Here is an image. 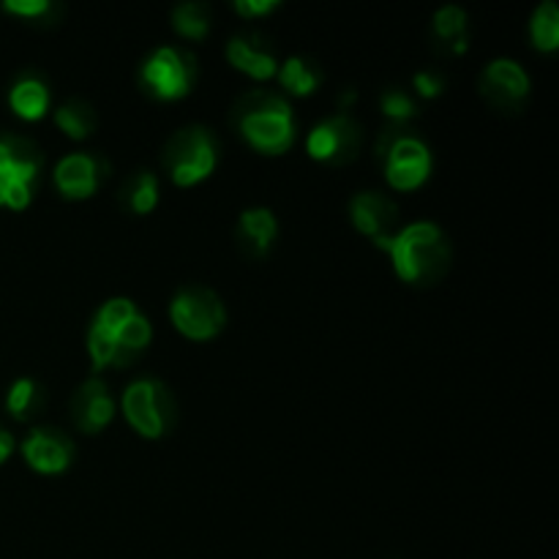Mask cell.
<instances>
[{
    "label": "cell",
    "mask_w": 559,
    "mask_h": 559,
    "mask_svg": "<svg viewBox=\"0 0 559 559\" xmlns=\"http://www.w3.org/2000/svg\"><path fill=\"white\" fill-rule=\"evenodd\" d=\"M197 82V60L189 49L158 47L142 63L140 85L147 96L158 102H175L191 93Z\"/></svg>",
    "instance_id": "7"
},
{
    "label": "cell",
    "mask_w": 559,
    "mask_h": 559,
    "mask_svg": "<svg viewBox=\"0 0 559 559\" xmlns=\"http://www.w3.org/2000/svg\"><path fill=\"white\" fill-rule=\"evenodd\" d=\"M120 202H123L131 213H136V216L151 213L158 202L156 175L147 173V169L131 175V178L123 183V189H120Z\"/></svg>",
    "instance_id": "21"
},
{
    "label": "cell",
    "mask_w": 559,
    "mask_h": 559,
    "mask_svg": "<svg viewBox=\"0 0 559 559\" xmlns=\"http://www.w3.org/2000/svg\"><path fill=\"white\" fill-rule=\"evenodd\" d=\"M22 456L36 473L58 475L74 459V442L66 431L52 429V426H38L22 442Z\"/></svg>",
    "instance_id": "12"
},
{
    "label": "cell",
    "mask_w": 559,
    "mask_h": 559,
    "mask_svg": "<svg viewBox=\"0 0 559 559\" xmlns=\"http://www.w3.org/2000/svg\"><path fill=\"white\" fill-rule=\"evenodd\" d=\"M5 409L16 420H31L47 409V393H44V388L36 380H27V377L25 380H16L9 388V396H5Z\"/></svg>",
    "instance_id": "20"
},
{
    "label": "cell",
    "mask_w": 559,
    "mask_h": 559,
    "mask_svg": "<svg viewBox=\"0 0 559 559\" xmlns=\"http://www.w3.org/2000/svg\"><path fill=\"white\" fill-rule=\"evenodd\" d=\"M229 120L254 151L265 156L287 153L295 142V115L284 96L273 91H249L235 102Z\"/></svg>",
    "instance_id": "1"
},
{
    "label": "cell",
    "mask_w": 559,
    "mask_h": 559,
    "mask_svg": "<svg viewBox=\"0 0 559 559\" xmlns=\"http://www.w3.org/2000/svg\"><path fill=\"white\" fill-rule=\"evenodd\" d=\"M278 82L295 96H309L320 87L322 69L309 58H289L287 63L278 66Z\"/></svg>",
    "instance_id": "22"
},
{
    "label": "cell",
    "mask_w": 559,
    "mask_h": 559,
    "mask_svg": "<svg viewBox=\"0 0 559 559\" xmlns=\"http://www.w3.org/2000/svg\"><path fill=\"white\" fill-rule=\"evenodd\" d=\"M278 235L276 216L267 207H251L238 218L235 227V246L246 260H265Z\"/></svg>",
    "instance_id": "16"
},
{
    "label": "cell",
    "mask_w": 559,
    "mask_h": 559,
    "mask_svg": "<svg viewBox=\"0 0 559 559\" xmlns=\"http://www.w3.org/2000/svg\"><path fill=\"white\" fill-rule=\"evenodd\" d=\"M533 44L544 52H555L559 47V9L555 0H546L535 9L533 22H530Z\"/></svg>",
    "instance_id": "24"
},
{
    "label": "cell",
    "mask_w": 559,
    "mask_h": 559,
    "mask_svg": "<svg viewBox=\"0 0 559 559\" xmlns=\"http://www.w3.org/2000/svg\"><path fill=\"white\" fill-rule=\"evenodd\" d=\"M9 104L22 120L44 118V112L49 109V87L33 74L20 76L9 93Z\"/></svg>",
    "instance_id": "18"
},
{
    "label": "cell",
    "mask_w": 559,
    "mask_h": 559,
    "mask_svg": "<svg viewBox=\"0 0 559 559\" xmlns=\"http://www.w3.org/2000/svg\"><path fill=\"white\" fill-rule=\"evenodd\" d=\"M374 156L385 169L388 183L399 191H413L431 175V153L409 123H391L380 131Z\"/></svg>",
    "instance_id": "3"
},
{
    "label": "cell",
    "mask_w": 559,
    "mask_h": 559,
    "mask_svg": "<svg viewBox=\"0 0 559 559\" xmlns=\"http://www.w3.org/2000/svg\"><path fill=\"white\" fill-rule=\"evenodd\" d=\"M360 145H364V129L349 112H338L333 118L322 120L306 140L309 156L317 158V162L333 164V167H344V164L355 162Z\"/></svg>",
    "instance_id": "9"
},
{
    "label": "cell",
    "mask_w": 559,
    "mask_h": 559,
    "mask_svg": "<svg viewBox=\"0 0 559 559\" xmlns=\"http://www.w3.org/2000/svg\"><path fill=\"white\" fill-rule=\"evenodd\" d=\"M44 156L27 136H0V205L22 211L31 205Z\"/></svg>",
    "instance_id": "4"
},
{
    "label": "cell",
    "mask_w": 559,
    "mask_h": 559,
    "mask_svg": "<svg viewBox=\"0 0 559 559\" xmlns=\"http://www.w3.org/2000/svg\"><path fill=\"white\" fill-rule=\"evenodd\" d=\"M11 451H14V437L0 426V464L11 456Z\"/></svg>",
    "instance_id": "31"
},
{
    "label": "cell",
    "mask_w": 559,
    "mask_h": 559,
    "mask_svg": "<svg viewBox=\"0 0 559 559\" xmlns=\"http://www.w3.org/2000/svg\"><path fill=\"white\" fill-rule=\"evenodd\" d=\"M107 173L109 164L102 156L71 153L55 169V186H58L66 200H87V197L96 194Z\"/></svg>",
    "instance_id": "13"
},
{
    "label": "cell",
    "mask_w": 559,
    "mask_h": 559,
    "mask_svg": "<svg viewBox=\"0 0 559 559\" xmlns=\"http://www.w3.org/2000/svg\"><path fill=\"white\" fill-rule=\"evenodd\" d=\"M134 314H136V306L131 304L129 298H112L102 306V311H98L96 320L93 322H96V325H102L104 331H109L118 336L120 328H123Z\"/></svg>",
    "instance_id": "28"
},
{
    "label": "cell",
    "mask_w": 559,
    "mask_h": 559,
    "mask_svg": "<svg viewBox=\"0 0 559 559\" xmlns=\"http://www.w3.org/2000/svg\"><path fill=\"white\" fill-rule=\"evenodd\" d=\"M55 123H58L71 140H87V136L96 131L98 115L96 109L87 102H82V98H69V102H63L55 109Z\"/></svg>",
    "instance_id": "19"
},
{
    "label": "cell",
    "mask_w": 559,
    "mask_h": 559,
    "mask_svg": "<svg viewBox=\"0 0 559 559\" xmlns=\"http://www.w3.org/2000/svg\"><path fill=\"white\" fill-rule=\"evenodd\" d=\"M227 60L238 71L254 76V80H271L273 74H278L276 47L260 31H246L229 38Z\"/></svg>",
    "instance_id": "14"
},
{
    "label": "cell",
    "mask_w": 559,
    "mask_h": 559,
    "mask_svg": "<svg viewBox=\"0 0 559 559\" xmlns=\"http://www.w3.org/2000/svg\"><path fill=\"white\" fill-rule=\"evenodd\" d=\"M164 167L169 169L178 186H194L216 169L218 145L216 136L202 126H186L175 131L164 145Z\"/></svg>",
    "instance_id": "5"
},
{
    "label": "cell",
    "mask_w": 559,
    "mask_h": 559,
    "mask_svg": "<svg viewBox=\"0 0 559 559\" xmlns=\"http://www.w3.org/2000/svg\"><path fill=\"white\" fill-rule=\"evenodd\" d=\"M69 409L76 429H80L82 435H98V431L112 420L115 402L112 396H109L107 385H104L98 377H91V380L82 382V385L76 388L74 396H71Z\"/></svg>",
    "instance_id": "15"
},
{
    "label": "cell",
    "mask_w": 559,
    "mask_h": 559,
    "mask_svg": "<svg viewBox=\"0 0 559 559\" xmlns=\"http://www.w3.org/2000/svg\"><path fill=\"white\" fill-rule=\"evenodd\" d=\"M415 91H418L424 98L440 96V93L445 91V76L437 74V71L431 69L418 71V74H415Z\"/></svg>",
    "instance_id": "29"
},
{
    "label": "cell",
    "mask_w": 559,
    "mask_h": 559,
    "mask_svg": "<svg viewBox=\"0 0 559 559\" xmlns=\"http://www.w3.org/2000/svg\"><path fill=\"white\" fill-rule=\"evenodd\" d=\"M388 251H391L396 273L407 284L429 287V284L445 278V273L451 271V240L445 238V233L437 224H409L407 229L396 233Z\"/></svg>",
    "instance_id": "2"
},
{
    "label": "cell",
    "mask_w": 559,
    "mask_h": 559,
    "mask_svg": "<svg viewBox=\"0 0 559 559\" xmlns=\"http://www.w3.org/2000/svg\"><path fill=\"white\" fill-rule=\"evenodd\" d=\"M530 76L516 60H495L480 74V96L497 112H519L527 102Z\"/></svg>",
    "instance_id": "10"
},
{
    "label": "cell",
    "mask_w": 559,
    "mask_h": 559,
    "mask_svg": "<svg viewBox=\"0 0 559 559\" xmlns=\"http://www.w3.org/2000/svg\"><path fill=\"white\" fill-rule=\"evenodd\" d=\"M115 347H118V338H115V333L104 331L102 325H96V322H93L91 331H87V349H91L93 371H102L104 366L112 364Z\"/></svg>",
    "instance_id": "27"
},
{
    "label": "cell",
    "mask_w": 559,
    "mask_h": 559,
    "mask_svg": "<svg viewBox=\"0 0 559 559\" xmlns=\"http://www.w3.org/2000/svg\"><path fill=\"white\" fill-rule=\"evenodd\" d=\"M435 52L440 58H456L467 52V14L459 5H442L431 20Z\"/></svg>",
    "instance_id": "17"
},
{
    "label": "cell",
    "mask_w": 559,
    "mask_h": 559,
    "mask_svg": "<svg viewBox=\"0 0 559 559\" xmlns=\"http://www.w3.org/2000/svg\"><path fill=\"white\" fill-rule=\"evenodd\" d=\"M349 216H353L355 227L364 235H369L380 249H388L391 240L396 238L399 205L391 197L380 194V191L355 194L353 202H349Z\"/></svg>",
    "instance_id": "11"
},
{
    "label": "cell",
    "mask_w": 559,
    "mask_h": 559,
    "mask_svg": "<svg viewBox=\"0 0 559 559\" xmlns=\"http://www.w3.org/2000/svg\"><path fill=\"white\" fill-rule=\"evenodd\" d=\"M211 5L202 3V0H189V3L175 5L173 11V27L183 38H205L211 31Z\"/></svg>",
    "instance_id": "23"
},
{
    "label": "cell",
    "mask_w": 559,
    "mask_h": 559,
    "mask_svg": "<svg viewBox=\"0 0 559 559\" xmlns=\"http://www.w3.org/2000/svg\"><path fill=\"white\" fill-rule=\"evenodd\" d=\"M3 9L9 14L22 16V20L33 22V25H60L63 20V5L49 3V0H5Z\"/></svg>",
    "instance_id": "25"
},
{
    "label": "cell",
    "mask_w": 559,
    "mask_h": 559,
    "mask_svg": "<svg viewBox=\"0 0 559 559\" xmlns=\"http://www.w3.org/2000/svg\"><path fill=\"white\" fill-rule=\"evenodd\" d=\"M273 9H278L276 0H235V11L240 16H265L271 14Z\"/></svg>",
    "instance_id": "30"
},
{
    "label": "cell",
    "mask_w": 559,
    "mask_h": 559,
    "mask_svg": "<svg viewBox=\"0 0 559 559\" xmlns=\"http://www.w3.org/2000/svg\"><path fill=\"white\" fill-rule=\"evenodd\" d=\"M169 317H173V325L183 336L194 338V342L213 338L216 333H222L224 322H227L222 298L213 289L200 287V284L183 287L175 295L173 306H169Z\"/></svg>",
    "instance_id": "8"
},
{
    "label": "cell",
    "mask_w": 559,
    "mask_h": 559,
    "mask_svg": "<svg viewBox=\"0 0 559 559\" xmlns=\"http://www.w3.org/2000/svg\"><path fill=\"white\" fill-rule=\"evenodd\" d=\"M123 413L129 424L147 440L169 435L178 418L173 391L158 380H136L123 393Z\"/></svg>",
    "instance_id": "6"
},
{
    "label": "cell",
    "mask_w": 559,
    "mask_h": 559,
    "mask_svg": "<svg viewBox=\"0 0 559 559\" xmlns=\"http://www.w3.org/2000/svg\"><path fill=\"white\" fill-rule=\"evenodd\" d=\"M380 109L391 118V123H409L420 112L418 102L404 87H385L380 96Z\"/></svg>",
    "instance_id": "26"
}]
</instances>
